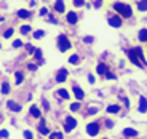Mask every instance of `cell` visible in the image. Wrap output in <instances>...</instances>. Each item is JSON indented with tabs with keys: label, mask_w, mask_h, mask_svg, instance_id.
<instances>
[{
	"label": "cell",
	"mask_w": 147,
	"mask_h": 139,
	"mask_svg": "<svg viewBox=\"0 0 147 139\" xmlns=\"http://www.w3.org/2000/svg\"><path fill=\"white\" fill-rule=\"evenodd\" d=\"M7 107H8L10 110H13V112H21V110H22V106H21V104L15 103V101H11V99L7 103Z\"/></svg>",
	"instance_id": "15"
},
{
	"label": "cell",
	"mask_w": 147,
	"mask_h": 139,
	"mask_svg": "<svg viewBox=\"0 0 147 139\" xmlns=\"http://www.w3.org/2000/svg\"><path fill=\"white\" fill-rule=\"evenodd\" d=\"M106 78H107V80H115L117 77H115L112 72H109V70H107V72H106Z\"/></svg>",
	"instance_id": "40"
},
{
	"label": "cell",
	"mask_w": 147,
	"mask_h": 139,
	"mask_svg": "<svg viewBox=\"0 0 147 139\" xmlns=\"http://www.w3.org/2000/svg\"><path fill=\"white\" fill-rule=\"evenodd\" d=\"M63 126H64V131L66 133H70V131H74V130L77 128V120H75L72 115H67Z\"/></svg>",
	"instance_id": "3"
},
{
	"label": "cell",
	"mask_w": 147,
	"mask_h": 139,
	"mask_svg": "<svg viewBox=\"0 0 147 139\" xmlns=\"http://www.w3.org/2000/svg\"><path fill=\"white\" fill-rule=\"evenodd\" d=\"M138 37H139L141 42H147V29H141L139 30V35H138Z\"/></svg>",
	"instance_id": "33"
},
{
	"label": "cell",
	"mask_w": 147,
	"mask_h": 139,
	"mask_svg": "<svg viewBox=\"0 0 147 139\" xmlns=\"http://www.w3.org/2000/svg\"><path fill=\"white\" fill-rule=\"evenodd\" d=\"M138 112L146 113L147 112V99L144 96H139V106H138Z\"/></svg>",
	"instance_id": "14"
},
{
	"label": "cell",
	"mask_w": 147,
	"mask_h": 139,
	"mask_svg": "<svg viewBox=\"0 0 147 139\" xmlns=\"http://www.w3.org/2000/svg\"><path fill=\"white\" fill-rule=\"evenodd\" d=\"M22 82H24V75H22L21 70H18V72L15 74V83L16 85H21Z\"/></svg>",
	"instance_id": "27"
},
{
	"label": "cell",
	"mask_w": 147,
	"mask_h": 139,
	"mask_svg": "<svg viewBox=\"0 0 147 139\" xmlns=\"http://www.w3.org/2000/svg\"><path fill=\"white\" fill-rule=\"evenodd\" d=\"M134 51H136V55H138V58H139L141 64H142V66H147L146 58H144V53H142V48H141V47H136V48H134Z\"/></svg>",
	"instance_id": "19"
},
{
	"label": "cell",
	"mask_w": 147,
	"mask_h": 139,
	"mask_svg": "<svg viewBox=\"0 0 147 139\" xmlns=\"http://www.w3.org/2000/svg\"><path fill=\"white\" fill-rule=\"evenodd\" d=\"M58 94L61 96V98H63V99H66V101H67V99L70 98V96H69V93H67V90H66V88H59V90H58Z\"/></svg>",
	"instance_id": "29"
},
{
	"label": "cell",
	"mask_w": 147,
	"mask_h": 139,
	"mask_svg": "<svg viewBox=\"0 0 147 139\" xmlns=\"http://www.w3.org/2000/svg\"><path fill=\"white\" fill-rule=\"evenodd\" d=\"M99 131H101V125L98 123V121H91V123L86 125V134L94 138V136L99 134Z\"/></svg>",
	"instance_id": "5"
},
{
	"label": "cell",
	"mask_w": 147,
	"mask_h": 139,
	"mask_svg": "<svg viewBox=\"0 0 147 139\" xmlns=\"http://www.w3.org/2000/svg\"><path fill=\"white\" fill-rule=\"evenodd\" d=\"M136 8H138V11H141V13H146L147 11V0H138Z\"/></svg>",
	"instance_id": "17"
},
{
	"label": "cell",
	"mask_w": 147,
	"mask_h": 139,
	"mask_svg": "<svg viewBox=\"0 0 147 139\" xmlns=\"http://www.w3.org/2000/svg\"><path fill=\"white\" fill-rule=\"evenodd\" d=\"M107 22H109V26H110V27L118 29V27H121V24H123V19H121L118 15H112V16H109Z\"/></svg>",
	"instance_id": "6"
},
{
	"label": "cell",
	"mask_w": 147,
	"mask_h": 139,
	"mask_svg": "<svg viewBox=\"0 0 147 139\" xmlns=\"http://www.w3.org/2000/svg\"><path fill=\"white\" fill-rule=\"evenodd\" d=\"M47 19H48V21H50V22H51V24H55V26H56V24H58V19H56V18H55V16H53V15H51V13H48V16H47Z\"/></svg>",
	"instance_id": "36"
},
{
	"label": "cell",
	"mask_w": 147,
	"mask_h": 139,
	"mask_svg": "<svg viewBox=\"0 0 147 139\" xmlns=\"http://www.w3.org/2000/svg\"><path fill=\"white\" fill-rule=\"evenodd\" d=\"M69 64H72V66H78V64H80V56H78L77 53L70 55L69 56Z\"/></svg>",
	"instance_id": "22"
},
{
	"label": "cell",
	"mask_w": 147,
	"mask_h": 139,
	"mask_svg": "<svg viewBox=\"0 0 147 139\" xmlns=\"http://www.w3.org/2000/svg\"><path fill=\"white\" fill-rule=\"evenodd\" d=\"M29 115H30L32 118H38V120H40V118H42V110H40V107L35 106V104H32V106L29 107Z\"/></svg>",
	"instance_id": "13"
},
{
	"label": "cell",
	"mask_w": 147,
	"mask_h": 139,
	"mask_svg": "<svg viewBox=\"0 0 147 139\" xmlns=\"http://www.w3.org/2000/svg\"><path fill=\"white\" fill-rule=\"evenodd\" d=\"M85 0H72V7L74 8H82V7H85Z\"/></svg>",
	"instance_id": "32"
},
{
	"label": "cell",
	"mask_w": 147,
	"mask_h": 139,
	"mask_svg": "<svg viewBox=\"0 0 147 139\" xmlns=\"http://www.w3.org/2000/svg\"><path fill=\"white\" fill-rule=\"evenodd\" d=\"M26 48H27V53H29V55H34V51H35V48H34L32 45H26Z\"/></svg>",
	"instance_id": "42"
},
{
	"label": "cell",
	"mask_w": 147,
	"mask_h": 139,
	"mask_svg": "<svg viewBox=\"0 0 147 139\" xmlns=\"http://www.w3.org/2000/svg\"><path fill=\"white\" fill-rule=\"evenodd\" d=\"M30 32H32V27H30L29 24H24V26L19 27V34H21V35H27V34H30Z\"/></svg>",
	"instance_id": "26"
},
{
	"label": "cell",
	"mask_w": 147,
	"mask_h": 139,
	"mask_svg": "<svg viewBox=\"0 0 147 139\" xmlns=\"http://www.w3.org/2000/svg\"><path fill=\"white\" fill-rule=\"evenodd\" d=\"M67 75H69L67 69L61 67V69H59L58 72H56V82H58V83H64V82L67 80Z\"/></svg>",
	"instance_id": "8"
},
{
	"label": "cell",
	"mask_w": 147,
	"mask_h": 139,
	"mask_svg": "<svg viewBox=\"0 0 147 139\" xmlns=\"http://www.w3.org/2000/svg\"><path fill=\"white\" fill-rule=\"evenodd\" d=\"M16 15H18V18H19V19L26 21V19H30V18H32V11L27 10V8H21V10L16 11Z\"/></svg>",
	"instance_id": "10"
},
{
	"label": "cell",
	"mask_w": 147,
	"mask_h": 139,
	"mask_svg": "<svg viewBox=\"0 0 147 139\" xmlns=\"http://www.w3.org/2000/svg\"><path fill=\"white\" fill-rule=\"evenodd\" d=\"M93 40H94V38H93L91 35H86V37L83 38V42H85V43H93Z\"/></svg>",
	"instance_id": "41"
},
{
	"label": "cell",
	"mask_w": 147,
	"mask_h": 139,
	"mask_svg": "<svg viewBox=\"0 0 147 139\" xmlns=\"http://www.w3.org/2000/svg\"><path fill=\"white\" fill-rule=\"evenodd\" d=\"M114 125H115V123H114L112 120H106V128H109V130L114 128Z\"/></svg>",
	"instance_id": "43"
},
{
	"label": "cell",
	"mask_w": 147,
	"mask_h": 139,
	"mask_svg": "<svg viewBox=\"0 0 147 139\" xmlns=\"http://www.w3.org/2000/svg\"><path fill=\"white\" fill-rule=\"evenodd\" d=\"M102 139H109V138H102Z\"/></svg>",
	"instance_id": "49"
},
{
	"label": "cell",
	"mask_w": 147,
	"mask_h": 139,
	"mask_svg": "<svg viewBox=\"0 0 147 139\" xmlns=\"http://www.w3.org/2000/svg\"><path fill=\"white\" fill-rule=\"evenodd\" d=\"M106 72H107L106 64H104V62H98V66H96V74H98V75H106Z\"/></svg>",
	"instance_id": "20"
},
{
	"label": "cell",
	"mask_w": 147,
	"mask_h": 139,
	"mask_svg": "<svg viewBox=\"0 0 147 139\" xmlns=\"http://www.w3.org/2000/svg\"><path fill=\"white\" fill-rule=\"evenodd\" d=\"M10 138V131L8 130H0V139H8Z\"/></svg>",
	"instance_id": "35"
},
{
	"label": "cell",
	"mask_w": 147,
	"mask_h": 139,
	"mask_svg": "<svg viewBox=\"0 0 147 139\" xmlns=\"http://www.w3.org/2000/svg\"><path fill=\"white\" fill-rule=\"evenodd\" d=\"M88 80H90V83H94V77H93V75H90Z\"/></svg>",
	"instance_id": "46"
},
{
	"label": "cell",
	"mask_w": 147,
	"mask_h": 139,
	"mask_svg": "<svg viewBox=\"0 0 147 139\" xmlns=\"http://www.w3.org/2000/svg\"><path fill=\"white\" fill-rule=\"evenodd\" d=\"M106 112L107 113H118L120 112V106H117V104H110V106H107Z\"/></svg>",
	"instance_id": "24"
},
{
	"label": "cell",
	"mask_w": 147,
	"mask_h": 139,
	"mask_svg": "<svg viewBox=\"0 0 147 139\" xmlns=\"http://www.w3.org/2000/svg\"><path fill=\"white\" fill-rule=\"evenodd\" d=\"M13 35H15V27H8V29L3 30V38L5 40H10V38H13Z\"/></svg>",
	"instance_id": "21"
},
{
	"label": "cell",
	"mask_w": 147,
	"mask_h": 139,
	"mask_svg": "<svg viewBox=\"0 0 147 139\" xmlns=\"http://www.w3.org/2000/svg\"><path fill=\"white\" fill-rule=\"evenodd\" d=\"M32 37L35 38V40H42L45 37V30L43 29H37V30H34L32 32Z\"/></svg>",
	"instance_id": "23"
},
{
	"label": "cell",
	"mask_w": 147,
	"mask_h": 139,
	"mask_svg": "<svg viewBox=\"0 0 147 139\" xmlns=\"http://www.w3.org/2000/svg\"><path fill=\"white\" fill-rule=\"evenodd\" d=\"M128 58H129V61L134 64V66H138V67H144L142 64H141V61H139V58H138V55H136V51H134V48H131L128 51Z\"/></svg>",
	"instance_id": "12"
},
{
	"label": "cell",
	"mask_w": 147,
	"mask_h": 139,
	"mask_svg": "<svg viewBox=\"0 0 147 139\" xmlns=\"http://www.w3.org/2000/svg\"><path fill=\"white\" fill-rule=\"evenodd\" d=\"M101 3H102V2H99V0H96V2H94V7H96V8H99V7H101Z\"/></svg>",
	"instance_id": "44"
},
{
	"label": "cell",
	"mask_w": 147,
	"mask_h": 139,
	"mask_svg": "<svg viewBox=\"0 0 147 139\" xmlns=\"http://www.w3.org/2000/svg\"><path fill=\"white\" fill-rule=\"evenodd\" d=\"M80 107H82L80 101H77V103H72V104H70L69 109H70V112H78V110H80Z\"/></svg>",
	"instance_id": "30"
},
{
	"label": "cell",
	"mask_w": 147,
	"mask_h": 139,
	"mask_svg": "<svg viewBox=\"0 0 147 139\" xmlns=\"http://www.w3.org/2000/svg\"><path fill=\"white\" fill-rule=\"evenodd\" d=\"M27 69H29V70H32V72H34V70H37V69H38V66H37V64H34V62H29V64H27Z\"/></svg>",
	"instance_id": "39"
},
{
	"label": "cell",
	"mask_w": 147,
	"mask_h": 139,
	"mask_svg": "<svg viewBox=\"0 0 147 139\" xmlns=\"http://www.w3.org/2000/svg\"><path fill=\"white\" fill-rule=\"evenodd\" d=\"M48 139H64V134H63L61 131L50 133V134H48Z\"/></svg>",
	"instance_id": "28"
},
{
	"label": "cell",
	"mask_w": 147,
	"mask_h": 139,
	"mask_svg": "<svg viewBox=\"0 0 147 139\" xmlns=\"http://www.w3.org/2000/svg\"><path fill=\"white\" fill-rule=\"evenodd\" d=\"M37 130H38V133H40L42 136H48L50 133H51L50 128L47 126V120H45V118H40V123H38V128Z\"/></svg>",
	"instance_id": "11"
},
{
	"label": "cell",
	"mask_w": 147,
	"mask_h": 139,
	"mask_svg": "<svg viewBox=\"0 0 147 139\" xmlns=\"http://www.w3.org/2000/svg\"><path fill=\"white\" fill-rule=\"evenodd\" d=\"M53 10H55L56 15H66V13H67L66 2H64V0H55V3H53Z\"/></svg>",
	"instance_id": "4"
},
{
	"label": "cell",
	"mask_w": 147,
	"mask_h": 139,
	"mask_svg": "<svg viewBox=\"0 0 147 139\" xmlns=\"http://www.w3.org/2000/svg\"><path fill=\"white\" fill-rule=\"evenodd\" d=\"M10 91H11V86H10V83H8V82H3V83L0 85V93H2L3 96L10 94Z\"/></svg>",
	"instance_id": "18"
},
{
	"label": "cell",
	"mask_w": 147,
	"mask_h": 139,
	"mask_svg": "<svg viewBox=\"0 0 147 139\" xmlns=\"http://www.w3.org/2000/svg\"><path fill=\"white\" fill-rule=\"evenodd\" d=\"M99 2H102V0H99Z\"/></svg>",
	"instance_id": "50"
},
{
	"label": "cell",
	"mask_w": 147,
	"mask_h": 139,
	"mask_svg": "<svg viewBox=\"0 0 147 139\" xmlns=\"http://www.w3.org/2000/svg\"><path fill=\"white\" fill-rule=\"evenodd\" d=\"M34 59L38 61V64H43V58H42V50L40 48H35V51H34Z\"/></svg>",
	"instance_id": "25"
},
{
	"label": "cell",
	"mask_w": 147,
	"mask_h": 139,
	"mask_svg": "<svg viewBox=\"0 0 147 139\" xmlns=\"http://www.w3.org/2000/svg\"><path fill=\"white\" fill-rule=\"evenodd\" d=\"M22 134H24V138H26V139H34L32 131H29V130H24V133H22Z\"/></svg>",
	"instance_id": "37"
},
{
	"label": "cell",
	"mask_w": 147,
	"mask_h": 139,
	"mask_svg": "<svg viewBox=\"0 0 147 139\" xmlns=\"http://www.w3.org/2000/svg\"><path fill=\"white\" fill-rule=\"evenodd\" d=\"M38 16H48V8L47 7H42L40 11H38Z\"/></svg>",
	"instance_id": "38"
},
{
	"label": "cell",
	"mask_w": 147,
	"mask_h": 139,
	"mask_svg": "<svg viewBox=\"0 0 147 139\" xmlns=\"http://www.w3.org/2000/svg\"><path fill=\"white\" fill-rule=\"evenodd\" d=\"M112 8H114V11H117V15L120 16L121 19L125 18H131L133 16V7L129 3H125V2H114L112 3Z\"/></svg>",
	"instance_id": "1"
},
{
	"label": "cell",
	"mask_w": 147,
	"mask_h": 139,
	"mask_svg": "<svg viewBox=\"0 0 147 139\" xmlns=\"http://www.w3.org/2000/svg\"><path fill=\"white\" fill-rule=\"evenodd\" d=\"M11 47L15 48V50H16V48H22V47H24V42H22L21 38H16V40H13Z\"/></svg>",
	"instance_id": "31"
},
{
	"label": "cell",
	"mask_w": 147,
	"mask_h": 139,
	"mask_svg": "<svg viewBox=\"0 0 147 139\" xmlns=\"http://www.w3.org/2000/svg\"><path fill=\"white\" fill-rule=\"evenodd\" d=\"M43 107H45V109H50V104H48L45 99H43Z\"/></svg>",
	"instance_id": "45"
},
{
	"label": "cell",
	"mask_w": 147,
	"mask_h": 139,
	"mask_svg": "<svg viewBox=\"0 0 147 139\" xmlns=\"http://www.w3.org/2000/svg\"><path fill=\"white\" fill-rule=\"evenodd\" d=\"M0 50H2V42H0Z\"/></svg>",
	"instance_id": "48"
},
{
	"label": "cell",
	"mask_w": 147,
	"mask_h": 139,
	"mask_svg": "<svg viewBox=\"0 0 147 139\" xmlns=\"http://www.w3.org/2000/svg\"><path fill=\"white\" fill-rule=\"evenodd\" d=\"M72 93H74V96H75V99H77V101H82V99L85 98V91L82 90L80 86H78L77 83L72 85Z\"/></svg>",
	"instance_id": "9"
},
{
	"label": "cell",
	"mask_w": 147,
	"mask_h": 139,
	"mask_svg": "<svg viewBox=\"0 0 147 139\" xmlns=\"http://www.w3.org/2000/svg\"><path fill=\"white\" fill-rule=\"evenodd\" d=\"M99 113V107H88L86 109V115H96Z\"/></svg>",
	"instance_id": "34"
},
{
	"label": "cell",
	"mask_w": 147,
	"mask_h": 139,
	"mask_svg": "<svg viewBox=\"0 0 147 139\" xmlns=\"http://www.w3.org/2000/svg\"><path fill=\"white\" fill-rule=\"evenodd\" d=\"M56 45H58V50L61 53H67L72 48V43H70L69 37L66 34H59L58 35V40H56Z\"/></svg>",
	"instance_id": "2"
},
{
	"label": "cell",
	"mask_w": 147,
	"mask_h": 139,
	"mask_svg": "<svg viewBox=\"0 0 147 139\" xmlns=\"http://www.w3.org/2000/svg\"><path fill=\"white\" fill-rule=\"evenodd\" d=\"M2 21H3V18H2V16H0V22H2Z\"/></svg>",
	"instance_id": "47"
},
{
	"label": "cell",
	"mask_w": 147,
	"mask_h": 139,
	"mask_svg": "<svg viewBox=\"0 0 147 139\" xmlns=\"http://www.w3.org/2000/svg\"><path fill=\"white\" fill-rule=\"evenodd\" d=\"M66 21H67V24H77L78 22V13L77 11H74V10H70V11H67L66 13Z\"/></svg>",
	"instance_id": "7"
},
{
	"label": "cell",
	"mask_w": 147,
	"mask_h": 139,
	"mask_svg": "<svg viewBox=\"0 0 147 139\" xmlns=\"http://www.w3.org/2000/svg\"><path fill=\"white\" fill-rule=\"evenodd\" d=\"M138 134H139V133H138L136 130H133V128H125L123 130V136H125V138H138Z\"/></svg>",
	"instance_id": "16"
}]
</instances>
